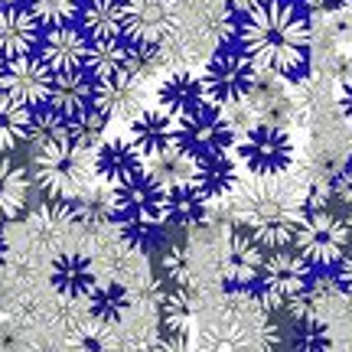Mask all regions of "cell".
<instances>
[{
	"label": "cell",
	"instance_id": "6da1fadb",
	"mask_svg": "<svg viewBox=\"0 0 352 352\" xmlns=\"http://www.w3.org/2000/svg\"><path fill=\"white\" fill-rule=\"evenodd\" d=\"M239 50L248 52L254 69L274 72L284 82L307 76L310 65V16L294 0H267L254 13L241 16Z\"/></svg>",
	"mask_w": 352,
	"mask_h": 352
},
{
	"label": "cell",
	"instance_id": "7a4b0ae2",
	"mask_svg": "<svg viewBox=\"0 0 352 352\" xmlns=\"http://www.w3.org/2000/svg\"><path fill=\"white\" fill-rule=\"evenodd\" d=\"M235 226L248 228L264 248H290L303 219L300 192L287 183V173H248L232 189Z\"/></svg>",
	"mask_w": 352,
	"mask_h": 352
},
{
	"label": "cell",
	"instance_id": "3957f363",
	"mask_svg": "<svg viewBox=\"0 0 352 352\" xmlns=\"http://www.w3.org/2000/svg\"><path fill=\"white\" fill-rule=\"evenodd\" d=\"M91 176H95V164L88 147L52 140L33 153V179L50 199H76L91 183Z\"/></svg>",
	"mask_w": 352,
	"mask_h": 352
},
{
	"label": "cell",
	"instance_id": "277c9868",
	"mask_svg": "<svg viewBox=\"0 0 352 352\" xmlns=\"http://www.w3.org/2000/svg\"><path fill=\"white\" fill-rule=\"evenodd\" d=\"M232 147H235L239 166H245L248 173H290V166L297 160L287 127L267 124V121H254L248 131H241L235 138Z\"/></svg>",
	"mask_w": 352,
	"mask_h": 352
},
{
	"label": "cell",
	"instance_id": "5b68a950",
	"mask_svg": "<svg viewBox=\"0 0 352 352\" xmlns=\"http://www.w3.org/2000/svg\"><path fill=\"white\" fill-rule=\"evenodd\" d=\"M314 277V264L307 261L297 248L287 252V248H271L264 254V264H261V274L258 280L252 284V294L258 297L264 310L271 307H284L287 297L300 294Z\"/></svg>",
	"mask_w": 352,
	"mask_h": 352
},
{
	"label": "cell",
	"instance_id": "8992f818",
	"mask_svg": "<svg viewBox=\"0 0 352 352\" xmlns=\"http://www.w3.org/2000/svg\"><path fill=\"white\" fill-rule=\"evenodd\" d=\"M258 69L248 59L245 50H222L215 52L212 59L202 69V91H206V101L222 108V104H232V101H241L248 95Z\"/></svg>",
	"mask_w": 352,
	"mask_h": 352
},
{
	"label": "cell",
	"instance_id": "52a82bcc",
	"mask_svg": "<svg viewBox=\"0 0 352 352\" xmlns=\"http://www.w3.org/2000/svg\"><path fill=\"white\" fill-rule=\"evenodd\" d=\"M349 245V232L346 222L329 215L327 209H314V212H303L297 235H294V248L314 264V267H333L342 258Z\"/></svg>",
	"mask_w": 352,
	"mask_h": 352
},
{
	"label": "cell",
	"instance_id": "ba28073f",
	"mask_svg": "<svg viewBox=\"0 0 352 352\" xmlns=\"http://www.w3.org/2000/svg\"><path fill=\"white\" fill-rule=\"evenodd\" d=\"M179 30L176 0H124V39L140 46H166Z\"/></svg>",
	"mask_w": 352,
	"mask_h": 352
},
{
	"label": "cell",
	"instance_id": "9c48e42d",
	"mask_svg": "<svg viewBox=\"0 0 352 352\" xmlns=\"http://www.w3.org/2000/svg\"><path fill=\"white\" fill-rule=\"evenodd\" d=\"M232 144H235V131L228 127V121L215 104H206L186 118H176V147L189 151L192 157L232 151Z\"/></svg>",
	"mask_w": 352,
	"mask_h": 352
},
{
	"label": "cell",
	"instance_id": "30bf717a",
	"mask_svg": "<svg viewBox=\"0 0 352 352\" xmlns=\"http://www.w3.org/2000/svg\"><path fill=\"white\" fill-rule=\"evenodd\" d=\"M52 78H56V72L46 65V59L33 56V52L3 59V69H0V88L7 95H13L16 101L30 104V108L46 104L52 91Z\"/></svg>",
	"mask_w": 352,
	"mask_h": 352
},
{
	"label": "cell",
	"instance_id": "8fae6325",
	"mask_svg": "<svg viewBox=\"0 0 352 352\" xmlns=\"http://www.w3.org/2000/svg\"><path fill=\"white\" fill-rule=\"evenodd\" d=\"M114 206H118L114 219H140V222L170 226L166 222V189L147 170L127 176L124 183L114 186Z\"/></svg>",
	"mask_w": 352,
	"mask_h": 352
},
{
	"label": "cell",
	"instance_id": "7c38bea8",
	"mask_svg": "<svg viewBox=\"0 0 352 352\" xmlns=\"http://www.w3.org/2000/svg\"><path fill=\"white\" fill-rule=\"evenodd\" d=\"M91 39L82 26H50L46 33H39V56L46 59L52 72H72V69H85V56Z\"/></svg>",
	"mask_w": 352,
	"mask_h": 352
},
{
	"label": "cell",
	"instance_id": "4fadbf2b",
	"mask_svg": "<svg viewBox=\"0 0 352 352\" xmlns=\"http://www.w3.org/2000/svg\"><path fill=\"white\" fill-rule=\"evenodd\" d=\"M95 108L108 118V124L111 121H131L144 108V82H138L127 72L95 78Z\"/></svg>",
	"mask_w": 352,
	"mask_h": 352
},
{
	"label": "cell",
	"instance_id": "5bb4252c",
	"mask_svg": "<svg viewBox=\"0 0 352 352\" xmlns=\"http://www.w3.org/2000/svg\"><path fill=\"white\" fill-rule=\"evenodd\" d=\"M239 160L232 157V151H215L196 157V170H192V186L202 199L209 202H226L232 196V189L239 183Z\"/></svg>",
	"mask_w": 352,
	"mask_h": 352
},
{
	"label": "cell",
	"instance_id": "9a60e30c",
	"mask_svg": "<svg viewBox=\"0 0 352 352\" xmlns=\"http://www.w3.org/2000/svg\"><path fill=\"white\" fill-rule=\"evenodd\" d=\"M91 164H95V176L104 183H124L127 176H134L144 170V153L134 147L131 138H111V140H98L95 153H91Z\"/></svg>",
	"mask_w": 352,
	"mask_h": 352
},
{
	"label": "cell",
	"instance_id": "2e32d148",
	"mask_svg": "<svg viewBox=\"0 0 352 352\" xmlns=\"http://www.w3.org/2000/svg\"><path fill=\"white\" fill-rule=\"evenodd\" d=\"M264 248L261 241L254 239L248 228L235 226L228 232V264H226V277L232 287H252L258 274H261V264H264Z\"/></svg>",
	"mask_w": 352,
	"mask_h": 352
},
{
	"label": "cell",
	"instance_id": "e0dca14e",
	"mask_svg": "<svg viewBox=\"0 0 352 352\" xmlns=\"http://www.w3.org/2000/svg\"><path fill=\"white\" fill-rule=\"evenodd\" d=\"M131 134L127 138L134 140V147H138L144 157H151V153H160L166 147H176V114H170L166 108H140L131 121Z\"/></svg>",
	"mask_w": 352,
	"mask_h": 352
},
{
	"label": "cell",
	"instance_id": "ac0fdd59",
	"mask_svg": "<svg viewBox=\"0 0 352 352\" xmlns=\"http://www.w3.org/2000/svg\"><path fill=\"white\" fill-rule=\"evenodd\" d=\"M50 108L63 114V118H76L95 104V76L88 69H72V72H56L52 78V91L46 98Z\"/></svg>",
	"mask_w": 352,
	"mask_h": 352
},
{
	"label": "cell",
	"instance_id": "d6986e66",
	"mask_svg": "<svg viewBox=\"0 0 352 352\" xmlns=\"http://www.w3.org/2000/svg\"><path fill=\"white\" fill-rule=\"evenodd\" d=\"M50 280L65 300H82V297H88V290L98 284V274H95V264L85 252H63L52 261Z\"/></svg>",
	"mask_w": 352,
	"mask_h": 352
},
{
	"label": "cell",
	"instance_id": "ffe728a7",
	"mask_svg": "<svg viewBox=\"0 0 352 352\" xmlns=\"http://www.w3.org/2000/svg\"><path fill=\"white\" fill-rule=\"evenodd\" d=\"M157 104L166 108L176 118H186V114H196L199 108H206V91H202V78L189 69H173L170 76L160 82L157 88Z\"/></svg>",
	"mask_w": 352,
	"mask_h": 352
},
{
	"label": "cell",
	"instance_id": "44dd1931",
	"mask_svg": "<svg viewBox=\"0 0 352 352\" xmlns=\"http://www.w3.org/2000/svg\"><path fill=\"white\" fill-rule=\"evenodd\" d=\"M36 16L30 7H0V59H13V56H26L33 52L39 43Z\"/></svg>",
	"mask_w": 352,
	"mask_h": 352
},
{
	"label": "cell",
	"instance_id": "7402d4cb",
	"mask_svg": "<svg viewBox=\"0 0 352 352\" xmlns=\"http://www.w3.org/2000/svg\"><path fill=\"white\" fill-rule=\"evenodd\" d=\"M78 23L88 39L124 36V0H85L78 10Z\"/></svg>",
	"mask_w": 352,
	"mask_h": 352
},
{
	"label": "cell",
	"instance_id": "603a6c76",
	"mask_svg": "<svg viewBox=\"0 0 352 352\" xmlns=\"http://www.w3.org/2000/svg\"><path fill=\"white\" fill-rule=\"evenodd\" d=\"M147 164L144 170L160 183L164 189H176V186H186L192 183V170H196V157L183 147H166L160 153H151V157H144Z\"/></svg>",
	"mask_w": 352,
	"mask_h": 352
},
{
	"label": "cell",
	"instance_id": "cb8c5ba5",
	"mask_svg": "<svg viewBox=\"0 0 352 352\" xmlns=\"http://www.w3.org/2000/svg\"><path fill=\"white\" fill-rule=\"evenodd\" d=\"M72 202V212H76L78 222H85V226H108L114 222V215H118V206H114V186L111 183H88L82 192H78Z\"/></svg>",
	"mask_w": 352,
	"mask_h": 352
},
{
	"label": "cell",
	"instance_id": "d4e9b609",
	"mask_svg": "<svg viewBox=\"0 0 352 352\" xmlns=\"http://www.w3.org/2000/svg\"><path fill=\"white\" fill-rule=\"evenodd\" d=\"M30 127H33V108L0 88V153H10L23 140H30Z\"/></svg>",
	"mask_w": 352,
	"mask_h": 352
},
{
	"label": "cell",
	"instance_id": "484cf974",
	"mask_svg": "<svg viewBox=\"0 0 352 352\" xmlns=\"http://www.w3.org/2000/svg\"><path fill=\"white\" fill-rule=\"evenodd\" d=\"M30 202V176L0 153V226L13 222Z\"/></svg>",
	"mask_w": 352,
	"mask_h": 352
},
{
	"label": "cell",
	"instance_id": "4316f807",
	"mask_svg": "<svg viewBox=\"0 0 352 352\" xmlns=\"http://www.w3.org/2000/svg\"><path fill=\"white\" fill-rule=\"evenodd\" d=\"M127 56H131V43L124 36H114V39H91L85 56V69L95 78H108L118 76L127 69Z\"/></svg>",
	"mask_w": 352,
	"mask_h": 352
},
{
	"label": "cell",
	"instance_id": "83f0119b",
	"mask_svg": "<svg viewBox=\"0 0 352 352\" xmlns=\"http://www.w3.org/2000/svg\"><path fill=\"white\" fill-rule=\"evenodd\" d=\"M88 314L91 320H98L104 327H114V323H121L127 314V307H131V294H127L118 280L111 284H95V287L88 290Z\"/></svg>",
	"mask_w": 352,
	"mask_h": 352
},
{
	"label": "cell",
	"instance_id": "f1b7e54d",
	"mask_svg": "<svg viewBox=\"0 0 352 352\" xmlns=\"http://www.w3.org/2000/svg\"><path fill=\"white\" fill-rule=\"evenodd\" d=\"M206 212H209V199H202L192 183L166 189V222L170 226L196 228L206 222Z\"/></svg>",
	"mask_w": 352,
	"mask_h": 352
},
{
	"label": "cell",
	"instance_id": "f546056e",
	"mask_svg": "<svg viewBox=\"0 0 352 352\" xmlns=\"http://www.w3.org/2000/svg\"><path fill=\"white\" fill-rule=\"evenodd\" d=\"M104 127H108V118L91 104L88 111L76 114V118H65V140L76 144V147H88V151H91V147L101 140Z\"/></svg>",
	"mask_w": 352,
	"mask_h": 352
},
{
	"label": "cell",
	"instance_id": "4dcf8cb0",
	"mask_svg": "<svg viewBox=\"0 0 352 352\" xmlns=\"http://www.w3.org/2000/svg\"><path fill=\"white\" fill-rule=\"evenodd\" d=\"M114 226H118V235L124 239V245L134 248V252L157 248L164 241V228H166L160 222H140V219H114Z\"/></svg>",
	"mask_w": 352,
	"mask_h": 352
},
{
	"label": "cell",
	"instance_id": "1f68e13d",
	"mask_svg": "<svg viewBox=\"0 0 352 352\" xmlns=\"http://www.w3.org/2000/svg\"><path fill=\"white\" fill-rule=\"evenodd\" d=\"M26 7H30V13L36 16V23L43 30H50V26L76 23L78 10H82V0H30Z\"/></svg>",
	"mask_w": 352,
	"mask_h": 352
},
{
	"label": "cell",
	"instance_id": "d6a6232c",
	"mask_svg": "<svg viewBox=\"0 0 352 352\" xmlns=\"http://www.w3.org/2000/svg\"><path fill=\"white\" fill-rule=\"evenodd\" d=\"M189 320H192L189 294L179 287V290H173V294H170V297L164 300V323H166V333H179V336H186V333H189Z\"/></svg>",
	"mask_w": 352,
	"mask_h": 352
},
{
	"label": "cell",
	"instance_id": "836d02e7",
	"mask_svg": "<svg viewBox=\"0 0 352 352\" xmlns=\"http://www.w3.org/2000/svg\"><path fill=\"white\" fill-rule=\"evenodd\" d=\"M329 196L340 199L342 206H352V166L329 176Z\"/></svg>",
	"mask_w": 352,
	"mask_h": 352
},
{
	"label": "cell",
	"instance_id": "e575fe53",
	"mask_svg": "<svg viewBox=\"0 0 352 352\" xmlns=\"http://www.w3.org/2000/svg\"><path fill=\"white\" fill-rule=\"evenodd\" d=\"M333 267H336V287L352 294V252H342V258Z\"/></svg>",
	"mask_w": 352,
	"mask_h": 352
},
{
	"label": "cell",
	"instance_id": "d590c367",
	"mask_svg": "<svg viewBox=\"0 0 352 352\" xmlns=\"http://www.w3.org/2000/svg\"><path fill=\"white\" fill-rule=\"evenodd\" d=\"M164 267L176 280H186V261H183V252H179V248H170V252L164 254Z\"/></svg>",
	"mask_w": 352,
	"mask_h": 352
},
{
	"label": "cell",
	"instance_id": "8d00e7d4",
	"mask_svg": "<svg viewBox=\"0 0 352 352\" xmlns=\"http://www.w3.org/2000/svg\"><path fill=\"white\" fill-rule=\"evenodd\" d=\"M267 0H226V7L232 16H248V13H254L258 7H264Z\"/></svg>",
	"mask_w": 352,
	"mask_h": 352
},
{
	"label": "cell",
	"instance_id": "74e56055",
	"mask_svg": "<svg viewBox=\"0 0 352 352\" xmlns=\"http://www.w3.org/2000/svg\"><path fill=\"white\" fill-rule=\"evenodd\" d=\"M336 98H340L342 114L352 121V78H346V82H342V88H340V95H336Z\"/></svg>",
	"mask_w": 352,
	"mask_h": 352
},
{
	"label": "cell",
	"instance_id": "f35d334b",
	"mask_svg": "<svg viewBox=\"0 0 352 352\" xmlns=\"http://www.w3.org/2000/svg\"><path fill=\"white\" fill-rule=\"evenodd\" d=\"M30 0H0V7H26Z\"/></svg>",
	"mask_w": 352,
	"mask_h": 352
},
{
	"label": "cell",
	"instance_id": "ab89813d",
	"mask_svg": "<svg viewBox=\"0 0 352 352\" xmlns=\"http://www.w3.org/2000/svg\"><path fill=\"white\" fill-rule=\"evenodd\" d=\"M342 222H346V232H349V241H352V206H349V215H346Z\"/></svg>",
	"mask_w": 352,
	"mask_h": 352
},
{
	"label": "cell",
	"instance_id": "60d3db41",
	"mask_svg": "<svg viewBox=\"0 0 352 352\" xmlns=\"http://www.w3.org/2000/svg\"><path fill=\"white\" fill-rule=\"evenodd\" d=\"M342 10H346V13H352V0H342Z\"/></svg>",
	"mask_w": 352,
	"mask_h": 352
},
{
	"label": "cell",
	"instance_id": "b9f144b4",
	"mask_svg": "<svg viewBox=\"0 0 352 352\" xmlns=\"http://www.w3.org/2000/svg\"><path fill=\"white\" fill-rule=\"evenodd\" d=\"M0 69H3V59H0Z\"/></svg>",
	"mask_w": 352,
	"mask_h": 352
}]
</instances>
